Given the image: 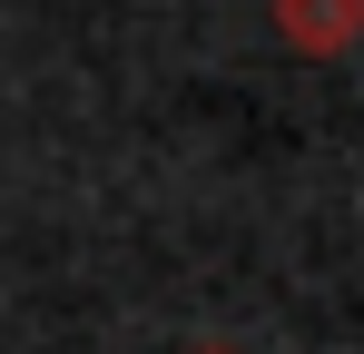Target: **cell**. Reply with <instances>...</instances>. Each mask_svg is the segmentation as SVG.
Returning <instances> with one entry per match:
<instances>
[{
	"mask_svg": "<svg viewBox=\"0 0 364 354\" xmlns=\"http://www.w3.org/2000/svg\"><path fill=\"white\" fill-rule=\"evenodd\" d=\"M276 40L305 59H345L364 40V0H276Z\"/></svg>",
	"mask_w": 364,
	"mask_h": 354,
	"instance_id": "cell-1",
	"label": "cell"
},
{
	"mask_svg": "<svg viewBox=\"0 0 364 354\" xmlns=\"http://www.w3.org/2000/svg\"><path fill=\"white\" fill-rule=\"evenodd\" d=\"M187 354H237V345H187Z\"/></svg>",
	"mask_w": 364,
	"mask_h": 354,
	"instance_id": "cell-2",
	"label": "cell"
}]
</instances>
